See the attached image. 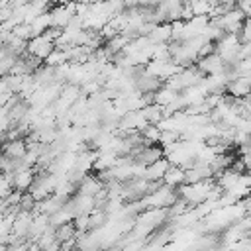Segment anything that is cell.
I'll return each instance as SVG.
<instances>
[{
  "instance_id": "1",
  "label": "cell",
  "mask_w": 251,
  "mask_h": 251,
  "mask_svg": "<svg viewBox=\"0 0 251 251\" xmlns=\"http://www.w3.org/2000/svg\"><path fill=\"white\" fill-rule=\"evenodd\" d=\"M27 51H29V55L31 57H35V59H39V61H43V59H47L53 51H55V43L53 41H49L45 35H35L31 41H27Z\"/></svg>"
}]
</instances>
